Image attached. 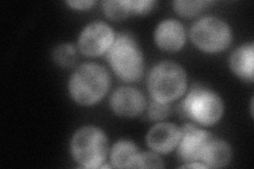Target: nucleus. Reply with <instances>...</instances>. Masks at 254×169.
<instances>
[{"instance_id":"obj_1","label":"nucleus","mask_w":254,"mask_h":169,"mask_svg":"<svg viewBox=\"0 0 254 169\" xmlns=\"http://www.w3.org/2000/svg\"><path fill=\"white\" fill-rule=\"evenodd\" d=\"M109 85L110 78L107 70L98 63L87 62L71 76L69 92L77 104L90 106L107 93Z\"/></svg>"},{"instance_id":"obj_2","label":"nucleus","mask_w":254,"mask_h":169,"mask_svg":"<svg viewBox=\"0 0 254 169\" xmlns=\"http://www.w3.org/2000/svg\"><path fill=\"white\" fill-rule=\"evenodd\" d=\"M110 67L125 82H136L144 70V60L138 43L128 33H121L106 53Z\"/></svg>"},{"instance_id":"obj_3","label":"nucleus","mask_w":254,"mask_h":169,"mask_svg":"<svg viewBox=\"0 0 254 169\" xmlns=\"http://www.w3.org/2000/svg\"><path fill=\"white\" fill-rule=\"evenodd\" d=\"M147 87L154 101L169 104L185 93L186 71L176 62L162 61L150 71Z\"/></svg>"},{"instance_id":"obj_4","label":"nucleus","mask_w":254,"mask_h":169,"mask_svg":"<svg viewBox=\"0 0 254 169\" xmlns=\"http://www.w3.org/2000/svg\"><path fill=\"white\" fill-rule=\"evenodd\" d=\"M71 155L85 168H100L108 152V142L100 128L86 126L78 129L71 140Z\"/></svg>"},{"instance_id":"obj_5","label":"nucleus","mask_w":254,"mask_h":169,"mask_svg":"<svg viewBox=\"0 0 254 169\" xmlns=\"http://www.w3.org/2000/svg\"><path fill=\"white\" fill-rule=\"evenodd\" d=\"M182 110L196 123L210 126L217 123L224 114V103L217 93L197 85L188 93Z\"/></svg>"},{"instance_id":"obj_6","label":"nucleus","mask_w":254,"mask_h":169,"mask_svg":"<svg viewBox=\"0 0 254 169\" xmlns=\"http://www.w3.org/2000/svg\"><path fill=\"white\" fill-rule=\"evenodd\" d=\"M193 44L203 52L224 51L232 42V31L226 21L215 16L197 20L190 32Z\"/></svg>"},{"instance_id":"obj_7","label":"nucleus","mask_w":254,"mask_h":169,"mask_svg":"<svg viewBox=\"0 0 254 169\" xmlns=\"http://www.w3.org/2000/svg\"><path fill=\"white\" fill-rule=\"evenodd\" d=\"M115 33L107 23L94 21L86 26L78 38L79 51L87 56H99L110 49Z\"/></svg>"},{"instance_id":"obj_8","label":"nucleus","mask_w":254,"mask_h":169,"mask_svg":"<svg viewBox=\"0 0 254 169\" xmlns=\"http://www.w3.org/2000/svg\"><path fill=\"white\" fill-rule=\"evenodd\" d=\"M213 134L194 125H185L180 129L177 156L184 162H200L206 144Z\"/></svg>"},{"instance_id":"obj_9","label":"nucleus","mask_w":254,"mask_h":169,"mask_svg":"<svg viewBox=\"0 0 254 169\" xmlns=\"http://www.w3.org/2000/svg\"><path fill=\"white\" fill-rule=\"evenodd\" d=\"M110 107L118 115L132 117L144 110L145 98L136 88L120 87L111 95Z\"/></svg>"},{"instance_id":"obj_10","label":"nucleus","mask_w":254,"mask_h":169,"mask_svg":"<svg viewBox=\"0 0 254 169\" xmlns=\"http://www.w3.org/2000/svg\"><path fill=\"white\" fill-rule=\"evenodd\" d=\"M155 42L164 51H179L186 43V30L178 20L165 19L155 31Z\"/></svg>"},{"instance_id":"obj_11","label":"nucleus","mask_w":254,"mask_h":169,"mask_svg":"<svg viewBox=\"0 0 254 169\" xmlns=\"http://www.w3.org/2000/svg\"><path fill=\"white\" fill-rule=\"evenodd\" d=\"M180 129L171 123H159L146 135L147 146L158 154L166 155L177 147Z\"/></svg>"},{"instance_id":"obj_12","label":"nucleus","mask_w":254,"mask_h":169,"mask_svg":"<svg viewBox=\"0 0 254 169\" xmlns=\"http://www.w3.org/2000/svg\"><path fill=\"white\" fill-rule=\"evenodd\" d=\"M230 67L234 73L247 82H253L254 47L253 44L243 45L230 56Z\"/></svg>"},{"instance_id":"obj_13","label":"nucleus","mask_w":254,"mask_h":169,"mask_svg":"<svg viewBox=\"0 0 254 169\" xmlns=\"http://www.w3.org/2000/svg\"><path fill=\"white\" fill-rule=\"evenodd\" d=\"M232 151L225 141L213 138L206 144L200 162L206 168H219L226 166L231 160Z\"/></svg>"},{"instance_id":"obj_14","label":"nucleus","mask_w":254,"mask_h":169,"mask_svg":"<svg viewBox=\"0 0 254 169\" xmlns=\"http://www.w3.org/2000/svg\"><path fill=\"white\" fill-rule=\"evenodd\" d=\"M138 147L132 142L122 140L111 149V163L117 168H136L139 159Z\"/></svg>"},{"instance_id":"obj_15","label":"nucleus","mask_w":254,"mask_h":169,"mask_svg":"<svg viewBox=\"0 0 254 169\" xmlns=\"http://www.w3.org/2000/svg\"><path fill=\"white\" fill-rule=\"evenodd\" d=\"M103 11L109 19L121 20L130 13L129 0H108L103 1Z\"/></svg>"},{"instance_id":"obj_16","label":"nucleus","mask_w":254,"mask_h":169,"mask_svg":"<svg viewBox=\"0 0 254 169\" xmlns=\"http://www.w3.org/2000/svg\"><path fill=\"white\" fill-rule=\"evenodd\" d=\"M53 59L63 68H70L76 60V51L70 44H61L53 51Z\"/></svg>"},{"instance_id":"obj_17","label":"nucleus","mask_w":254,"mask_h":169,"mask_svg":"<svg viewBox=\"0 0 254 169\" xmlns=\"http://www.w3.org/2000/svg\"><path fill=\"white\" fill-rule=\"evenodd\" d=\"M206 4H209L208 1H180V0H177V1L173 2L175 11L180 16H184L187 18H190L199 14Z\"/></svg>"},{"instance_id":"obj_18","label":"nucleus","mask_w":254,"mask_h":169,"mask_svg":"<svg viewBox=\"0 0 254 169\" xmlns=\"http://www.w3.org/2000/svg\"><path fill=\"white\" fill-rule=\"evenodd\" d=\"M170 112V105L168 103H160L154 101L150 103L147 109V115L150 119L159 120L168 116Z\"/></svg>"},{"instance_id":"obj_19","label":"nucleus","mask_w":254,"mask_h":169,"mask_svg":"<svg viewBox=\"0 0 254 169\" xmlns=\"http://www.w3.org/2000/svg\"><path fill=\"white\" fill-rule=\"evenodd\" d=\"M162 160L153 152L140 154L136 168H161L163 167Z\"/></svg>"},{"instance_id":"obj_20","label":"nucleus","mask_w":254,"mask_h":169,"mask_svg":"<svg viewBox=\"0 0 254 169\" xmlns=\"http://www.w3.org/2000/svg\"><path fill=\"white\" fill-rule=\"evenodd\" d=\"M156 1L150 0H136V1H129L130 12L136 14H145L154 9Z\"/></svg>"},{"instance_id":"obj_21","label":"nucleus","mask_w":254,"mask_h":169,"mask_svg":"<svg viewBox=\"0 0 254 169\" xmlns=\"http://www.w3.org/2000/svg\"><path fill=\"white\" fill-rule=\"evenodd\" d=\"M69 6L75 10H88L95 3V1H90V0H83V1H67Z\"/></svg>"},{"instance_id":"obj_22","label":"nucleus","mask_w":254,"mask_h":169,"mask_svg":"<svg viewBox=\"0 0 254 169\" xmlns=\"http://www.w3.org/2000/svg\"><path fill=\"white\" fill-rule=\"evenodd\" d=\"M182 168H206V166L202 163H198V162H190L186 163Z\"/></svg>"}]
</instances>
